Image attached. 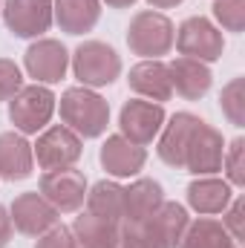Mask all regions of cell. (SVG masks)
<instances>
[{
	"instance_id": "obj_1",
	"label": "cell",
	"mask_w": 245,
	"mask_h": 248,
	"mask_svg": "<svg viewBox=\"0 0 245 248\" xmlns=\"http://www.w3.org/2000/svg\"><path fill=\"white\" fill-rule=\"evenodd\" d=\"M187 228V214L176 202H162L150 217L122 225V246L127 248H176Z\"/></svg>"
},
{
	"instance_id": "obj_2",
	"label": "cell",
	"mask_w": 245,
	"mask_h": 248,
	"mask_svg": "<svg viewBox=\"0 0 245 248\" xmlns=\"http://www.w3.org/2000/svg\"><path fill=\"white\" fill-rule=\"evenodd\" d=\"M61 119L75 136L95 139L107 130L110 107L98 93H92L87 87H72L61 98Z\"/></svg>"
},
{
	"instance_id": "obj_3",
	"label": "cell",
	"mask_w": 245,
	"mask_h": 248,
	"mask_svg": "<svg viewBox=\"0 0 245 248\" xmlns=\"http://www.w3.org/2000/svg\"><path fill=\"white\" fill-rule=\"evenodd\" d=\"M173 23L162 12H138L130 20L127 29V46L150 61H159V55H168L173 46Z\"/></svg>"
},
{
	"instance_id": "obj_4",
	"label": "cell",
	"mask_w": 245,
	"mask_h": 248,
	"mask_svg": "<svg viewBox=\"0 0 245 248\" xmlns=\"http://www.w3.org/2000/svg\"><path fill=\"white\" fill-rule=\"evenodd\" d=\"M72 69L84 87H107L119 78L122 58L116 55L113 46L101 41H84L72 55Z\"/></svg>"
},
{
	"instance_id": "obj_5",
	"label": "cell",
	"mask_w": 245,
	"mask_h": 248,
	"mask_svg": "<svg viewBox=\"0 0 245 248\" xmlns=\"http://www.w3.org/2000/svg\"><path fill=\"white\" fill-rule=\"evenodd\" d=\"M52 113H55V95L41 84L20 87L9 104V119L20 133H38L41 127H46Z\"/></svg>"
},
{
	"instance_id": "obj_6",
	"label": "cell",
	"mask_w": 245,
	"mask_h": 248,
	"mask_svg": "<svg viewBox=\"0 0 245 248\" xmlns=\"http://www.w3.org/2000/svg\"><path fill=\"white\" fill-rule=\"evenodd\" d=\"M173 41L184 58H196V61H219L225 49L222 32L208 17H187Z\"/></svg>"
},
{
	"instance_id": "obj_7",
	"label": "cell",
	"mask_w": 245,
	"mask_h": 248,
	"mask_svg": "<svg viewBox=\"0 0 245 248\" xmlns=\"http://www.w3.org/2000/svg\"><path fill=\"white\" fill-rule=\"evenodd\" d=\"M41 196L58 211V214H72L84 205L87 196V179L84 173L61 168V170H46L41 176Z\"/></svg>"
},
{
	"instance_id": "obj_8",
	"label": "cell",
	"mask_w": 245,
	"mask_h": 248,
	"mask_svg": "<svg viewBox=\"0 0 245 248\" xmlns=\"http://www.w3.org/2000/svg\"><path fill=\"white\" fill-rule=\"evenodd\" d=\"M3 20L17 38H38L52 26V0H6Z\"/></svg>"
},
{
	"instance_id": "obj_9",
	"label": "cell",
	"mask_w": 245,
	"mask_h": 248,
	"mask_svg": "<svg viewBox=\"0 0 245 248\" xmlns=\"http://www.w3.org/2000/svg\"><path fill=\"white\" fill-rule=\"evenodd\" d=\"M162 124H165V110L156 101L130 98L122 107V136L138 147L150 144L156 139V133L162 130Z\"/></svg>"
},
{
	"instance_id": "obj_10",
	"label": "cell",
	"mask_w": 245,
	"mask_h": 248,
	"mask_svg": "<svg viewBox=\"0 0 245 248\" xmlns=\"http://www.w3.org/2000/svg\"><path fill=\"white\" fill-rule=\"evenodd\" d=\"M222 156H225V141H222L219 130L199 122L190 144H187V153H184V170H190L196 176L216 173L222 168Z\"/></svg>"
},
{
	"instance_id": "obj_11",
	"label": "cell",
	"mask_w": 245,
	"mask_h": 248,
	"mask_svg": "<svg viewBox=\"0 0 245 248\" xmlns=\"http://www.w3.org/2000/svg\"><path fill=\"white\" fill-rule=\"evenodd\" d=\"M35 156H38V165L44 170L72 168L81 159V136H75L69 127H49L38 139Z\"/></svg>"
},
{
	"instance_id": "obj_12",
	"label": "cell",
	"mask_w": 245,
	"mask_h": 248,
	"mask_svg": "<svg viewBox=\"0 0 245 248\" xmlns=\"http://www.w3.org/2000/svg\"><path fill=\"white\" fill-rule=\"evenodd\" d=\"M9 217H12V225L20 234H29V237H41V234H46L49 228L58 225V211L41 193H20L12 202Z\"/></svg>"
},
{
	"instance_id": "obj_13",
	"label": "cell",
	"mask_w": 245,
	"mask_h": 248,
	"mask_svg": "<svg viewBox=\"0 0 245 248\" xmlns=\"http://www.w3.org/2000/svg\"><path fill=\"white\" fill-rule=\"evenodd\" d=\"M66 66H69V55H66L61 41L44 38V41H38V44H32L26 49V69H29V75L44 81V84L61 81Z\"/></svg>"
},
{
	"instance_id": "obj_14",
	"label": "cell",
	"mask_w": 245,
	"mask_h": 248,
	"mask_svg": "<svg viewBox=\"0 0 245 248\" xmlns=\"http://www.w3.org/2000/svg\"><path fill=\"white\" fill-rule=\"evenodd\" d=\"M98 159H101V168H104L107 173H113V176H136V173L144 168L147 153H144V147L133 144V141L124 139V136H110V139L101 144Z\"/></svg>"
},
{
	"instance_id": "obj_15",
	"label": "cell",
	"mask_w": 245,
	"mask_h": 248,
	"mask_svg": "<svg viewBox=\"0 0 245 248\" xmlns=\"http://www.w3.org/2000/svg\"><path fill=\"white\" fill-rule=\"evenodd\" d=\"M196 127H199V119H196L193 113H176V116L170 119L168 130H165L162 139H159V156H162L165 165H170V168H184V153H187V144H190Z\"/></svg>"
},
{
	"instance_id": "obj_16",
	"label": "cell",
	"mask_w": 245,
	"mask_h": 248,
	"mask_svg": "<svg viewBox=\"0 0 245 248\" xmlns=\"http://www.w3.org/2000/svg\"><path fill=\"white\" fill-rule=\"evenodd\" d=\"M35 165V153L32 144L20 136V133H0V176L9 182L26 179L32 173Z\"/></svg>"
},
{
	"instance_id": "obj_17",
	"label": "cell",
	"mask_w": 245,
	"mask_h": 248,
	"mask_svg": "<svg viewBox=\"0 0 245 248\" xmlns=\"http://www.w3.org/2000/svg\"><path fill=\"white\" fill-rule=\"evenodd\" d=\"M130 87L138 93V95H144V98H150V101H168L170 95H173V84H170V72H168V63L162 61H141L136 63L133 69H130Z\"/></svg>"
},
{
	"instance_id": "obj_18",
	"label": "cell",
	"mask_w": 245,
	"mask_h": 248,
	"mask_svg": "<svg viewBox=\"0 0 245 248\" xmlns=\"http://www.w3.org/2000/svg\"><path fill=\"white\" fill-rule=\"evenodd\" d=\"M168 72H170V84L173 90L187 98V101H196L208 93L211 87V69L205 66V61H196V58H176V61L168 63Z\"/></svg>"
},
{
	"instance_id": "obj_19",
	"label": "cell",
	"mask_w": 245,
	"mask_h": 248,
	"mask_svg": "<svg viewBox=\"0 0 245 248\" xmlns=\"http://www.w3.org/2000/svg\"><path fill=\"white\" fill-rule=\"evenodd\" d=\"M52 17L66 35H84L98 23L101 3L98 0H52Z\"/></svg>"
},
{
	"instance_id": "obj_20",
	"label": "cell",
	"mask_w": 245,
	"mask_h": 248,
	"mask_svg": "<svg viewBox=\"0 0 245 248\" xmlns=\"http://www.w3.org/2000/svg\"><path fill=\"white\" fill-rule=\"evenodd\" d=\"M72 237L84 248H119L122 246V228L116 222L98 219L92 214H81L72 222Z\"/></svg>"
},
{
	"instance_id": "obj_21",
	"label": "cell",
	"mask_w": 245,
	"mask_h": 248,
	"mask_svg": "<svg viewBox=\"0 0 245 248\" xmlns=\"http://www.w3.org/2000/svg\"><path fill=\"white\" fill-rule=\"evenodd\" d=\"M165 202L162 185L153 179H138L130 187H124V219L122 222H138L150 217L159 205Z\"/></svg>"
},
{
	"instance_id": "obj_22",
	"label": "cell",
	"mask_w": 245,
	"mask_h": 248,
	"mask_svg": "<svg viewBox=\"0 0 245 248\" xmlns=\"http://www.w3.org/2000/svg\"><path fill=\"white\" fill-rule=\"evenodd\" d=\"M187 202L199 214H222L231 205V185L222 179H196L187 187Z\"/></svg>"
},
{
	"instance_id": "obj_23",
	"label": "cell",
	"mask_w": 245,
	"mask_h": 248,
	"mask_svg": "<svg viewBox=\"0 0 245 248\" xmlns=\"http://www.w3.org/2000/svg\"><path fill=\"white\" fill-rule=\"evenodd\" d=\"M87 214L119 225L124 219V187L116 182H98L87 193Z\"/></svg>"
},
{
	"instance_id": "obj_24",
	"label": "cell",
	"mask_w": 245,
	"mask_h": 248,
	"mask_svg": "<svg viewBox=\"0 0 245 248\" xmlns=\"http://www.w3.org/2000/svg\"><path fill=\"white\" fill-rule=\"evenodd\" d=\"M179 248H237V240L216 219H196L187 225L179 240Z\"/></svg>"
},
{
	"instance_id": "obj_25",
	"label": "cell",
	"mask_w": 245,
	"mask_h": 248,
	"mask_svg": "<svg viewBox=\"0 0 245 248\" xmlns=\"http://www.w3.org/2000/svg\"><path fill=\"white\" fill-rule=\"evenodd\" d=\"M219 104H222V113L231 119V124L243 127L245 124V78H234V81L222 90Z\"/></svg>"
},
{
	"instance_id": "obj_26",
	"label": "cell",
	"mask_w": 245,
	"mask_h": 248,
	"mask_svg": "<svg viewBox=\"0 0 245 248\" xmlns=\"http://www.w3.org/2000/svg\"><path fill=\"white\" fill-rule=\"evenodd\" d=\"M214 15L228 32H243L245 29V0H216Z\"/></svg>"
},
{
	"instance_id": "obj_27",
	"label": "cell",
	"mask_w": 245,
	"mask_h": 248,
	"mask_svg": "<svg viewBox=\"0 0 245 248\" xmlns=\"http://www.w3.org/2000/svg\"><path fill=\"white\" fill-rule=\"evenodd\" d=\"M20 87H23V78H20L17 63L0 58V101H12Z\"/></svg>"
},
{
	"instance_id": "obj_28",
	"label": "cell",
	"mask_w": 245,
	"mask_h": 248,
	"mask_svg": "<svg viewBox=\"0 0 245 248\" xmlns=\"http://www.w3.org/2000/svg\"><path fill=\"white\" fill-rule=\"evenodd\" d=\"M243 153H245V141H243V139H234V141H231V147H228V153L222 156V162H225L228 176H231V182H234V185H245Z\"/></svg>"
},
{
	"instance_id": "obj_29",
	"label": "cell",
	"mask_w": 245,
	"mask_h": 248,
	"mask_svg": "<svg viewBox=\"0 0 245 248\" xmlns=\"http://www.w3.org/2000/svg\"><path fill=\"white\" fill-rule=\"evenodd\" d=\"M35 248H78V243H75V237H72L69 228L55 225V228H49L46 234H41V240H38Z\"/></svg>"
},
{
	"instance_id": "obj_30",
	"label": "cell",
	"mask_w": 245,
	"mask_h": 248,
	"mask_svg": "<svg viewBox=\"0 0 245 248\" xmlns=\"http://www.w3.org/2000/svg\"><path fill=\"white\" fill-rule=\"evenodd\" d=\"M243 214H245V199H234V205H231V211H228V217H225V222H222V228H225L234 240H243V234H245Z\"/></svg>"
},
{
	"instance_id": "obj_31",
	"label": "cell",
	"mask_w": 245,
	"mask_h": 248,
	"mask_svg": "<svg viewBox=\"0 0 245 248\" xmlns=\"http://www.w3.org/2000/svg\"><path fill=\"white\" fill-rule=\"evenodd\" d=\"M12 240V217L6 214V208L0 205V248Z\"/></svg>"
},
{
	"instance_id": "obj_32",
	"label": "cell",
	"mask_w": 245,
	"mask_h": 248,
	"mask_svg": "<svg viewBox=\"0 0 245 248\" xmlns=\"http://www.w3.org/2000/svg\"><path fill=\"white\" fill-rule=\"evenodd\" d=\"M150 6H156V9H170V6H176V3H182V0H147Z\"/></svg>"
},
{
	"instance_id": "obj_33",
	"label": "cell",
	"mask_w": 245,
	"mask_h": 248,
	"mask_svg": "<svg viewBox=\"0 0 245 248\" xmlns=\"http://www.w3.org/2000/svg\"><path fill=\"white\" fill-rule=\"evenodd\" d=\"M107 6H113V9H127V6H133L136 0H104Z\"/></svg>"
},
{
	"instance_id": "obj_34",
	"label": "cell",
	"mask_w": 245,
	"mask_h": 248,
	"mask_svg": "<svg viewBox=\"0 0 245 248\" xmlns=\"http://www.w3.org/2000/svg\"><path fill=\"white\" fill-rule=\"evenodd\" d=\"M119 248H127V246H119Z\"/></svg>"
},
{
	"instance_id": "obj_35",
	"label": "cell",
	"mask_w": 245,
	"mask_h": 248,
	"mask_svg": "<svg viewBox=\"0 0 245 248\" xmlns=\"http://www.w3.org/2000/svg\"><path fill=\"white\" fill-rule=\"evenodd\" d=\"M78 248H84V246H78Z\"/></svg>"
}]
</instances>
